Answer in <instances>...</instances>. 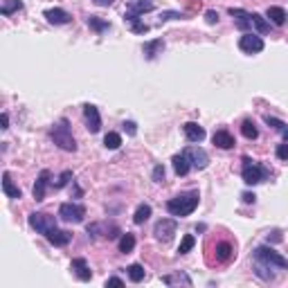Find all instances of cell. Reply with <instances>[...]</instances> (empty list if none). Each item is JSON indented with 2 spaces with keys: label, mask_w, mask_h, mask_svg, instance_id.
I'll use <instances>...</instances> for the list:
<instances>
[{
  "label": "cell",
  "mask_w": 288,
  "mask_h": 288,
  "mask_svg": "<svg viewBox=\"0 0 288 288\" xmlns=\"http://www.w3.org/2000/svg\"><path fill=\"white\" fill-rule=\"evenodd\" d=\"M250 18H252V27L259 32V34H268V32H270V23H268L261 14L252 12V14H250Z\"/></svg>",
  "instance_id": "603a6c76"
},
{
  "label": "cell",
  "mask_w": 288,
  "mask_h": 288,
  "mask_svg": "<svg viewBox=\"0 0 288 288\" xmlns=\"http://www.w3.org/2000/svg\"><path fill=\"white\" fill-rule=\"evenodd\" d=\"M47 185H50V171L43 169L41 173H38V178H36L34 192H32L36 200H43V198H45V189H47Z\"/></svg>",
  "instance_id": "e0dca14e"
},
{
  "label": "cell",
  "mask_w": 288,
  "mask_h": 288,
  "mask_svg": "<svg viewBox=\"0 0 288 288\" xmlns=\"http://www.w3.org/2000/svg\"><path fill=\"white\" fill-rule=\"evenodd\" d=\"M30 225L36 230V232L45 234L47 230L57 225V218L50 216V214H45V212H32L30 214Z\"/></svg>",
  "instance_id": "52a82bcc"
},
{
  "label": "cell",
  "mask_w": 288,
  "mask_h": 288,
  "mask_svg": "<svg viewBox=\"0 0 288 288\" xmlns=\"http://www.w3.org/2000/svg\"><path fill=\"white\" fill-rule=\"evenodd\" d=\"M122 279H119V277H108L106 279V286H122Z\"/></svg>",
  "instance_id": "7bdbcfd3"
},
{
  "label": "cell",
  "mask_w": 288,
  "mask_h": 288,
  "mask_svg": "<svg viewBox=\"0 0 288 288\" xmlns=\"http://www.w3.org/2000/svg\"><path fill=\"white\" fill-rule=\"evenodd\" d=\"M277 158L279 160H286L288 162V144H277Z\"/></svg>",
  "instance_id": "74e56055"
},
{
  "label": "cell",
  "mask_w": 288,
  "mask_h": 288,
  "mask_svg": "<svg viewBox=\"0 0 288 288\" xmlns=\"http://www.w3.org/2000/svg\"><path fill=\"white\" fill-rule=\"evenodd\" d=\"M241 133H243V137H248V140H257V135H259L257 126H254L250 119H246V122L241 124Z\"/></svg>",
  "instance_id": "1f68e13d"
},
{
  "label": "cell",
  "mask_w": 288,
  "mask_h": 288,
  "mask_svg": "<svg viewBox=\"0 0 288 288\" xmlns=\"http://www.w3.org/2000/svg\"><path fill=\"white\" fill-rule=\"evenodd\" d=\"M88 234H93V236L101 234V236H108V239H115L119 234V228L115 223H90Z\"/></svg>",
  "instance_id": "7c38bea8"
},
{
  "label": "cell",
  "mask_w": 288,
  "mask_h": 288,
  "mask_svg": "<svg viewBox=\"0 0 288 288\" xmlns=\"http://www.w3.org/2000/svg\"><path fill=\"white\" fill-rule=\"evenodd\" d=\"M176 221L173 218H162V221H158L155 223V228H153V234H155V239L158 241H171V236L176 234Z\"/></svg>",
  "instance_id": "8992f818"
},
{
  "label": "cell",
  "mask_w": 288,
  "mask_h": 288,
  "mask_svg": "<svg viewBox=\"0 0 288 288\" xmlns=\"http://www.w3.org/2000/svg\"><path fill=\"white\" fill-rule=\"evenodd\" d=\"M70 178H72V171H63V173L59 176V180H57V187H59V189H61V187H65Z\"/></svg>",
  "instance_id": "f35d334b"
},
{
  "label": "cell",
  "mask_w": 288,
  "mask_h": 288,
  "mask_svg": "<svg viewBox=\"0 0 288 288\" xmlns=\"http://www.w3.org/2000/svg\"><path fill=\"white\" fill-rule=\"evenodd\" d=\"M239 47H241L243 52H248V54H257V52H261L266 45H264V38H261V36L246 34V36L239 38Z\"/></svg>",
  "instance_id": "9c48e42d"
},
{
  "label": "cell",
  "mask_w": 288,
  "mask_h": 288,
  "mask_svg": "<svg viewBox=\"0 0 288 288\" xmlns=\"http://www.w3.org/2000/svg\"><path fill=\"white\" fill-rule=\"evenodd\" d=\"M194 243H196V239L192 234H185L182 236V241H180V246H178V252L180 254H187L192 248H194Z\"/></svg>",
  "instance_id": "e575fe53"
},
{
  "label": "cell",
  "mask_w": 288,
  "mask_h": 288,
  "mask_svg": "<svg viewBox=\"0 0 288 288\" xmlns=\"http://www.w3.org/2000/svg\"><path fill=\"white\" fill-rule=\"evenodd\" d=\"M232 257V246H230V243H218L216 246V259L218 261H228V259Z\"/></svg>",
  "instance_id": "d6a6232c"
},
{
  "label": "cell",
  "mask_w": 288,
  "mask_h": 288,
  "mask_svg": "<svg viewBox=\"0 0 288 288\" xmlns=\"http://www.w3.org/2000/svg\"><path fill=\"white\" fill-rule=\"evenodd\" d=\"M0 122H2V126H0V129H9V115H7V113H2Z\"/></svg>",
  "instance_id": "ee69618b"
},
{
  "label": "cell",
  "mask_w": 288,
  "mask_h": 288,
  "mask_svg": "<svg viewBox=\"0 0 288 288\" xmlns=\"http://www.w3.org/2000/svg\"><path fill=\"white\" fill-rule=\"evenodd\" d=\"M126 270H129V279L133 284H140L142 279H144V268H142L140 264H131Z\"/></svg>",
  "instance_id": "4dcf8cb0"
},
{
  "label": "cell",
  "mask_w": 288,
  "mask_h": 288,
  "mask_svg": "<svg viewBox=\"0 0 288 288\" xmlns=\"http://www.w3.org/2000/svg\"><path fill=\"white\" fill-rule=\"evenodd\" d=\"M284 137H286V142H288V131H286V133H284Z\"/></svg>",
  "instance_id": "7dc6e473"
},
{
  "label": "cell",
  "mask_w": 288,
  "mask_h": 288,
  "mask_svg": "<svg viewBox=\"0 0 288 288\" xmlns=\"http://www.w3.org/2000/svg\"><path fill=\"white\" fill-rule=\"evenodd\" d=\"M88 27H90V30H95L97 34H101V32H108V30H111V23H108V20H104V18L88 16Z\"/></svg>",
  "instance_id": "cb8c5ba5"
},
{
  "label": "cell",
  "mask_w": 288,
  "mask_h": 288,
  "mask_svg": "<svg viewBox=\"0 0 288 288\" xmlns=\"http://www.w3.org/2000/svg\"><path fill=\"white\" fill-rule=\"evenodd\" d=\"M212 140L218 149H232L234 147V137L230 135V131H225V129H218L212 135Z\"/></svg>",
  "instance_id": "ffe728a7"
},
{
  "label": "cell",
  "mask_w": 288,
  "mask_h": 288,
  "mask_svg": "<svg viewBox=\"0 0 288 288\" xmlns=\"http://www.w3.org/2000/svg\"><path fill=\"white\" fill-rule=\"evenodd\" d=\"M198 207V192H187V194H180L176 198H171L167 203V212L171 216H189Z\"/></svg>",
  "instance_id": "6da1fadb"
},
{
  "label": "cell",
  "mask_w": 288,
  "mask_h": 288,
  "mask_svg": "<svg viewBox=\"0 0 288 288\" xmlns=\"http://www.w3.org/2000/svg\"><path fill=\"white\" fill-rule=\"evenodd\" d=\"M50 137H52L54 144L59 149H63V151H70V153L77 151V142H75V137H72L68 119H61L59 124H54L52 131H50Z\"/></svg>",
  "instance_id": "7a4b0ae2"
},
{
  "label": "cell",
  "mask_w": 288,
  "mask_h": 288,
  "mask_svg": "<svg viewBox=\"0 0 288 288\" xmlns=\"http://www.w3.org/2000/svg\"><path fill=\"white\" fill-rule=\"evenodd\" d=\"M104 147L111 149V151L119 149V147H122V135H119V133H115V131L106 133V137H104Z\"/></svg>",
  "instance_id": "f1b7e54d"
},
{
  "label": "cell",
  "mask_w": 288,
  "mask_h": 288,
  "mask_svg": "<svg viewBox=\"0 0 288 288\" xmlns=\"http://www.w3.org/2000/svg\"><path fill=\"white\" fill-rule=\"evenodd\" d=\"M241 176H243V182H246V185H259V182H264L266 178L270 176V171L266 169V167H261L259 162H254V160H250V158L246 155V158H243Z\"/></svg>",
  "instance_id": "3957f363"
},
{
  "label": "cell",
  "mask_w": 288,
  "mask_h": 288,
  "mask_svg": "<svg viewBox=\"0 0 288 288\" xmlns=\"http://www.w3.org/2000/svg\"><path fill=\"white\" fill-rule=\"evenodd\" d=\"M153 5L151 2H137V0H133L129 5V9H126V14H133V16H137V14H144V12H151Z\"/></svg>",
  "instance_id": "f546056e"
},
{
  "label": "cell",
  "mask_w": 288,
  "mask_h": 288,
  "mask_svg": "<svg viewBox=\"0 0 288 288\" xmlns=\"http://www.w3.org/2000/svg\"><path fill=\"white\" fill-rule=\"evenodd\" d=\"M182 131H185V137H187L189 142H194V144H198V142L205 140V129L198 126L196 122H187L185 126H182Z\"/></svg>",
  "instance_id": "9a60e30c"
},
{
  "label": "cell",
  "mask_w": 288,
  "mask_h": 288,
  "mask_svg": "<svg viewBox=\"0 0 288 288\" xmlns=\"http://www.w3.org/2000/svg\"><path fill=\"white\" fill-rule=\"evenodd\" d=\"M205 20H207V23H210V25L218 23V14H216V12H212V9H210V12L205 14Z\"/></svg>",
  "instance_id": "b9f144b4"
},
{
  "label": "cell",
  "mask_w": 288,
  "mask_h": 288,
  "mask_svg": "<svg viewBox=\"0 0 288 288\" xmlns=\"http://www.w3.org/2000/svg\"><path fill=\"white\" fill-rule=\"evenodd\" d=\"M230 16H234V25L239 27L241 32H250L254 30L252 27V18H250V12H246V9H230Z\"/></svg>",
  "instance_id": "4fadbf2b"
},
{
  "label": "cell",
  "mask_w": 288,
  "mask_h": 288,
  "mask_svg": "<svg viewBox=\"0 0 288 288\" xmlns=\"http://www.w3.org/2000/svg\"><path fill=\"white\" fill-rule=\"evenodd\" d=\"M122 126H124V131H126L129 135H135V133H137V126H135V122H124Z\"/></svg>",
  "instance_id": "60d3db41"
},
{
  "label": "cell",
  "mask_w": 288,
  "mask_h": 288,
  "mask_svg": "<svg viewBox=\"0 0 288 288\" xmlns=\"http://www.w3.org/2000/svg\"><path fill=\"white\" fill-rule=\"evenodd\" d=\"M162 20H176V18H185L180 12H162Z\"/></svg>",
  "instance_id": "ab89813d"
},
{
  "label": "cell",
  "mask_w": 288,
  "mask_h": 288,
  "mask_svg": "<svg viewBox=\"0 0 288 288\" xmlns=\"http://www.w3.org/2000/svg\"><path fill=\"white\" fill-rule=\"evenodd\" d=\"M133 248H135V236L133 234H122V239H119V252H124V254H129V252H133Z\"/></svg>",
  "instance_id": "4316f807"
},
{
  "label": "cell",
  "mask_w": 288,
  "mask_h": 288,
  "mask_svg": "<svg viewBox=\"0 0 288 288\" xmlns=\"http://www.w3.org/2000/svg\"><path fill=\"white\" fill-rule=\"evenodd\" d=\"M266 18H270V23L277 25V27H282L284 23H286V12H284L282 7H268L266 9Z\"/></svg>",
  "instance_id": "44dd1931"
},
{
  "label": "cell",
  "mask_w": 288,
  "mask_h": 288,
  "mask_svg": "<svg viewBox=\"0 0 288 288\" xmlns=\"http://www.w3.org/2000/svg\"><path fill=\"white\" fill-rule=\"evenodd\" d=\"M254 259H257V264L268 266V268H288V259H284L277 250L268 246L254 248Z\"/></svg>",
  "instance_id": "277c9868"
},
{
  "label": "cell",
  "mask_w": 288,
  "mask_h": 288,
  "mask_svg": "<svg viewBox=\"0 0 288 288\" xmlns=\"http://www.w3.org/2000/svg\"><path fill=\"white\" fill-rule=\"evenodd\" d=\"M165 284H185V286H192V279L187 275H165L162 277Z\"/></svg>",
  "instance_id": "836d02e7"
},
{
  "label": "cell",
  "mask_w": 288,
  "mask_h": 288,
  "mask_svg": "<svg viewBox=\"0 0 288 288\" xmlns=\"http://www.w3.org/2000/svg\"><path fill=\"white\" fill-rule=\"evenodd\" d=\"M173 171H176L178 176H187L189 173V169H194L192 167V162H189V158H187V153L182 151V153H178V155H173Z\"/></svg>",
  "instance_id": "ac0fdd59"
},
{
  "label": "cell",
  "mask_w": 288,
  "mask_h": 288,
  "mask_svg": "<svg viewBox=\"0 0 288 288\" xmlns=\"http://www.w3.org/2000/svg\"><path fill=\"white\" fill-rule=\"evenodd\" d=\"M95 5H99V7H108V5H113V0H93Z\"/></svg>",
  "instance_id": "bcb514c9"
},
{
  "label": "cell",
  "mask_w": 288,
  "mask_h": 288,
  "mask_svg": "<svg viewBox=\"0 0 288 288\" xmlns=\"http://www.w3.org/2000/svg\"><path fill=\"white\" fill-rule=\"evenodd\" d=\"M149 216H151V205L142 203V205L135 210V214H133V223H135V225H142L144 221H149Z\"/></svg>",
  "instance_id": "d4e9b609"
},
{
  "label": "cell",
  "mask_w": 288,
  "mask_h": 288,
  "mask_svg": "<svg viewBox=\"0 0 288 288\" xmlns=\"http://www.w3.org/2000/svg\"><path fill=\"white\" fill-rule=\"evenodd\" d=\"M43 16L47 18V23H52V25H68L72 20L70 14L65 12V9H59V7H54V9H45Z\"/></svg>",
  "instance_id": "5bb4252c"
},
{
  "label": "cell",
  "mask_w": 288,
  "mask_h": 288,
  "mask_svg": "<svg viewBox=\"0 0 288 288\" xmlns=\"http://www.w3.org/2000/svg\"><path fill=\"white\" fill-rule=\"evenodd\" d=\"M124 20H129V23H131V30L135 32V34H147V32H149V25H144L140 18L133 16V14H126V16H124Z\"/></svg>",
  "instance_id": "484cf974"
},
{
  "label": "cell",
  "mask_w": 288,
  "mask_h": 288,
  "mask_svg": "<svg viewBox=\"0 0 288 288\" xmlns=\"http://www.w3.org/2000/svg\"><path fill=\"white\" fill-rule=\"evenodd\" d=\"M266 122H268V124H270V126H275V129L277 131H282V133H286V124H284V122H279V119H275V117H270V115H268V117H266Z\"/></svg>",
  "instance_id": "8d00e7d4"
},
{
  "label": "cell",
  "mask_w": 288,
  "mask_h": 288,
  "mask_svg": "<svg viewBox=\"0 0 288 288\" xmlns=\"http://www.w3.org/2000/svg\"><path fill=\"white\" fill-rule=\"evenodd\" d=\"M86 216V207L79 203H63L59 207V218H63L65 223H81Z\"/></svg>",
  "instance_id": "5b68a950"
},
{
  "label": "cell",
  "mask_w": 288,
  "mask_h": 288,
  "mask_svg": "<svg viewBox=\"0 0 288 288\" xmlns=\"http://www.w3.org/2000/svg\"><path fill=\"white\" fill-rule=\"evenodd\" d=\"M45 239L52 243V246L61 248V246H68V243H70L72 234L68 232V230H59L57 225H54V228H50V230L45 232Z\"/></svg>",
  "instance_id": "8fae6325"
},
{
  "label": "cell",
  "mask_w": 288,
  "mask_h": 288,
  "mask_svg": "<svg viewBox=\"0 0 288 288\" xmlns=\"http://www.w3.org/2000/svg\"><path fill=\"white\" fill-rule=\"evenodd\" d=\"M241 198H243V203H254V198H257V196L250 194V192H246V194H243Z\"/></svg>",
  "instance_id": "f6af8a7d"
},
{
  "label": "cell",
  "mask_w": 288,
  "mask_h": 288,
  "mask_svg": "<svg viewBox=\"0 0 288 288\" xmlns=\"http://www.w3.org/2000/svg\"><path fill=\"white\" fill-rule=\"evenodd\" d=\"M70 270L75 272L81 282H90V277H93V272H90L88 264H86V259H72L70 264Z\"/></svg>",
  "instance_id": "2e32d148"
},
{
  "label": "cell",
  "mask_w": 288,
  "mask_h": 288,
  "mask_svg": "<svg viewBox=\"0 0 288 288\" xmlns=\"http://www.w3.org/2000/svg\"><path fill=\"white\" fill-rule=\"evenodd\" d=\"M23 9V2L20 0H2V7H0V14L2 16H9V14Z\"/></svg>",
  "instance_id": "83f0119b"
},
{
  "label": "cell",
  "mask_w": 288,
  "mask_h": 288,
  "mask_svg": "<svg viewBox=\"0 0 288 288\" xmlns=\"http://www.w3.org/2000/svg\"><path fill=\"white\" fill-rule=\"evenodd\" d=\"M2 192H5L7 198H14V200H18L20 196H23V192H20V189L14 185L12 176H9V171H5V173H2Z\"/></svg>",
  "instance_id": "d6986e66"
},
{
  "label": "cell",
  "mask_w": 288,
  "mask_h": 288,
  "mask_svg": "<svg viewBox=\"0 0 288 288\" xmlns=\"http://www.w3.org/2000/svg\"><path fill=\"white\" fill-rule=\"evenodd\" d=\"M160 50H165V41H162V38L149 41V43H144V47H142V52H144L147 59H155V54H160Z\"/></svg>",
  "instance_id": "7402d4cb"
},
{
  "label": "cell",
  "mask_w": 288,
  "mask_h": 288,
  "mask_svg": "<svg viewBox=\"0 0 288 288\" xmlns=\"http://www.w3.org/2000/svg\"><path fill=\"white\" fill-rule=\"evenodd\" d=\"M83 119H86V129H88L90 133H99L101 131V115H99V111H97V106L86 104V106H83Z\"/></svg>",
  "instance_id": "ba28073f"
},
{
  "label": "cell",
  "mask_w": 288,
  "mask_h": 288,
  "mask_svg": "<svg viewBox=\"0 0 288 288\" xmlns=\"http://www.w3.org/2000/svg\"><path fill=\"white\" fill-rule=\"evenodd\" d=\"M185 153H187V158L194 169H205L207 162H210V155L205 153V149H200V147H187Z\"/></svg>",
  "instance_id": "30bf717a"
},
{
  "label": "cell",
  "mask_w": 288,
  "mask_h": 288,
  "mask_svg": "<svg viewBox=\"0 0 288 288\" xmlns=\"http://www.w3.org/2000/svg\"><path fill=\"white\" fill-rule=\"evenodd\" d=\"M153 180H155V182H162V180H165V167H162V165H155V167H153Z\"/></svg>",
  "instance_id": "d590c367"
}]
</instances>
